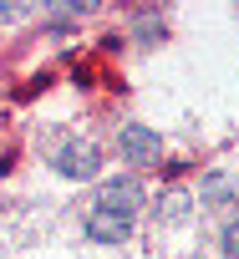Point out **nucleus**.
Instances as JSON below:
<instances>
[{"label":"nucleus","mask_w":239,"mask_h":259,"mask_svg":"<svg viewBox=\"0 0 239 259\" xmlns=\"http://www.w3.org/2000/svg\"><path fill=\"white\" fill-rule=\"evenodd\" d=\"M224 254H234V259H239V224H229V229H224Z\"/></svg>","instance_id":"5"},{"label":"nucleus","mask_w":239,"mask_h":259,"mask_svg":"<svg viewBox=\"0 0 239 259\" xmlns=\"http://www.w3.org/2000/svg\"><path fill=\"white\" fill-rule=\"evenodd\" d=\"M56 168H61L66 178H97L102 153H97V143H92V138H66V143L56 148Z\"/></svg>","instance_id":"2"},{"label":"nucleus","mask_w":239,"mask_h":259,"mask_svg":"<svg viewBox=\"0 0 239 259\" xmlns=\"http://www.w3.org/2000/svg\"><path fill=\"white\" fill-rule=\"evenodd\" d=\"M123 158H128L133 168H148V163L163 158V138L148 133V127H123Z\"/></svg>","instance_id":"3"},{"label":"nucleus","mask_w":239,"mask_h":259,"mask_svg":"<svg viewBox=\"0 0 239 259\" xmlns=\"http://www.w3.org/2000/svg\"><path fill=\"white\" fill-rule=\"evenodd\" d=\"M188 188H168L163 198H158V224H183L188 219Z\"/></svg>","instance_id":"4"},{"label":"nucleus","mask_w":239,"mask_h":259,"mask_svg":"<svg viewBox=\"0 0 239 259\" xmlns=\"http://www.w3.org/2000/svg\"><path fill=\"white\" fill-rule=\"evenodd\" d=\"M138 208H143L138 178H112V183H102V193H97L92 208H87V239H97V244H123V239L133 234V224H138Z\"/></svg>","instance_id":"1"}]
</instances>
